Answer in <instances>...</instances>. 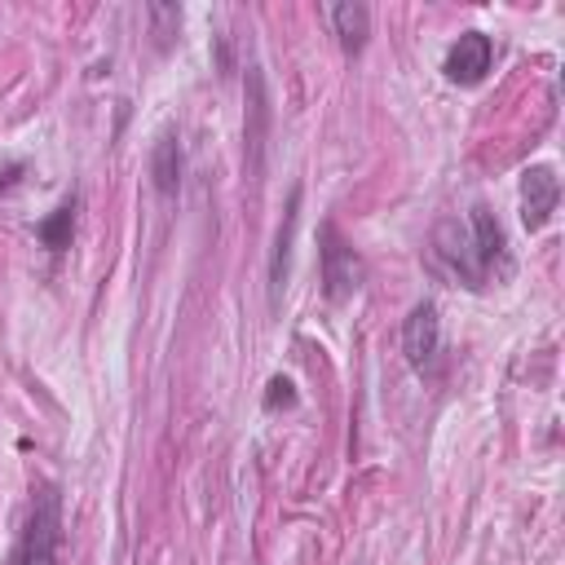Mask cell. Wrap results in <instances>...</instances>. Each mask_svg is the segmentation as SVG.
<instances>
[{"label": "cell", "instance_id": "4fadbf2b", "mask_svg": "<svg viewBox=\"0 0 565 565\" xmlns=\"http://www.w3.org/2000/svg\"><path fill=\"white\" fill-rule=\"evenodd\" d=\"M291 402H296V388H291V380L274 375V380H269V393H265V406H269V411H278V406H291Z\"/></svg>", "mask_w": 565, "mask_h": 565}, {"label": "cell", "instance_id": "5bb4252c", "mask_svg": "<svg viewBox=\"0 0 565 565\" xmlns=\"http://www.w3.org/2000/svg\"><path fill=\"white\" fill-rule=\"evenodd\" d=\"M150 18L159 22V35H163V40L172 35L168 26H181V9H177V4H150Z\"/></svg>", "mask_w": 565, "mask_h": 565}, {"label": "cell", "instance_id": "ba28073f", "mask_svg": "<svg viewBox=\"0 0 565 565\" xmlns=\"http://www.w3.org/2000/svg\"><path fill=\"white\" fill-rule=\"evenodd\" d=\"M468 225H472V234H468V243H472V256H477L481 274L490 278V269H494V265H508V243H503V230H499L494 212H490V207H481V203L472 207Z\"/></svg>", "mask_w": 565, "mask_h": 565}, {"label": "cell", "instance_id": "8992f818", "mask_svg": "<svg viewBox=\"0 0 565 565\" xmlns=\"http://www.w3.org/2000/svg\"><path fill=\"white\" fill-rule=\"evenodd\" d=\"M556 199H561L556 172L543 168V163L525 168V177H521V221H525V230H543L547 216L556 212Z\"/></svg>", "mask_w": 565, "mask_h": 565}, {"label": "cell", "instance_id": "7c38bea8", "mask_svg": "<svg viewBox=\"0 0 565 565\" xmlns=\"http://www.w3.org/2000/svg\"><path fill=\"white\" fill-rule=\"evenodd\" d=\"M71 230H75V199H66L49 221H40V243L44 247H53V252H62V247H71Z\"/></svg>", "mask_w": 565, "mask_h": 565}, {"label": "cell", "instance_id": "6da1fadb", "mask_svg": "<svg viewBox=\"0 0 565 565\" xmlns=\"http://www.w3.org/2000/svg\"><path fill=\"white\" fill-rule=\"evenodd\" d=\"M57 539H62V499H57L53 486H40L9 565H53L57 561Z\"/></svg>", "mask_w": 565, "mask_h": 565}, {"label": "cell", "instance_id": "3957f363", "mask_svg": "<svg viewBox=\"0 0 565 565\" xmlns=\"http://www.w3.org/2000/svg\"><path fill=\"white\" fill-rule=\"evenodd\" d=\"M437 349H441V318H437V305L433 300H419L406 322H402V353L415 371H428L437 362Z\"/></svg>", "mask_w": 565, "mask_h": 565}, {"label": "cell", "instance_id": "8fae6325", "mask_svg": "<svg viewBox=\"0 0 565 565\" xmlns=\"http://www.w3.org/2000/svg\"><path fill=\"white\" fill-rule=\"evenodd\" d=\"M437 252H441V260H446L468 287H481V282H486V274H481V265H477V256H472V243H468V234H459L455 221H446V225L437 230Z\"/></svg>", "mask_w": 565, "mask_h": 565}, {"label": "cell", "instance_id": "277c9868", "mask_svg": "<svg viewBox=\"0 0 565 565\" xmlns=\"http://www.w3.org/2000/svg\"><path fill=\"white\" fill-rule=\"evenodd\" d=\"M265 137H269V97L260 66H247V128H243V154H247V177L260 181L265 168Z\"/></svg>", "mask_w": 565, "mask_h": 565}, {"label": "cell", "instance_id": "52a82bcc", "mask_svg": "<svg viewBox=\"0 0 565 565\" xmlns=\"http://www.w3.org/2000/svg\"><path fill=\"white\" fill-rule=\"evenodd\" d=\"M296 225H300V190L287 194V212H282V225L274 234V252H269V305L278 309L282 291H287V278H291V247H296Z\"/></svg>", "mask_w": 565, "mask_h": 565}, {"label": "cell", "instance_id": "5b68a950", "mask_svg": "<svg viewBox=\"0 0 565 565\" xmlns=\"http://www.w3.org/2000/svg\"><path fill=\"white\" fill-rule=\"evenodd\" d=\"M490 62H494V44H490V35H481V31H463V35L450 44L441 71H446L450 84H477V79H486Z\"/></svg>", "mask_w": 565, "mask_h": 565}, {"label": "cell", "instance_id": "9c48e42d", "mask_svg": "<svg viewBox=\"0 0 565 565\" xmlns=\"http://www.w3.org/2000/svg\"><path fill=\"white\" fill-rule=\"evenodd\" d=\"M322 13H327V22H331L340 49H344V53H362V44H366V35H371V9H366L362 0H335V4H327Z\"/></svg>", "mask_w": 565, "mask_h": 565}, {"label": "cell", "instance_id": "30bf717a", "mask_svg": "<svg viewBox=\"0 0 565 565\" xmlns=\"http://www.w3.org/2000/svg\"><path fill=\"white\" fill-rule=\"evenodd\" d=\"M150 181L163 199H172L181 190V137L172 128H163L154 150H150Z\"/></svg>", "mask_w": 565, "mask_h": 565}, {"label": "cell", "instance_id": "7a4b0ae2", "mask_svg": "<svg viewBox=\"0 0 565 565\" xmlns=\"http://www.w3.org/2000/svg\"><path fill=\"white\" fill-rule=\"evenodd\" d=\"M318 260H322V291H327V300H349L362 287V278H366L362 256L353 252V243L331 221H322V230H318Z\"/></svg>", "mask_w": 565, "mask_h": 565}]
</instances>
